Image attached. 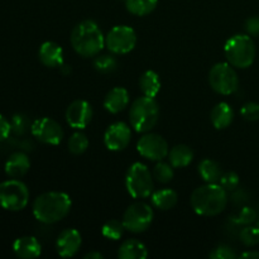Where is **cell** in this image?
<instances>
[{
    "instance_id": "cell-1",
    "label": "cell",
    "mask_w": 259,
    "mask_h": 259,
    "mask_svg": "<svg viewBox=\"0 0 259 259\" xmlns=\"http://www.w3.org/2000/svg\"><path fill=\"white\" fill-rule=\"evenodd\" d=\"M71 206L72 201L65 192H45L33 202V215L43 224H55L70 214Z\"/></svg>"
},
{
    "instance_id": "cell-2",
    "label": "cell",
    "mask_w": 259,
    "mask_h": 259,
    "mask_svg": "<svg viewBox=\"0 0 259 259\" xmlns=\"http://www.w3.org/2000/svg\"><path fill=\"white\" fill-rule=\"evenodd\" d=\"M191 206L201 217H217L228 205V191L220 184H206L191 194Z\"/></svg>"
},
{
    "instance_id": "cell-3",
    "label": "cell",
    "mask_w": 259,
    "mask_h": 259,
    "mask_svg": "<svg viewBox=\"0 0 259 259\" xmlns=\"http://www.w3.org/2000/svg\"><path fill=\"white\" fill-rule=\"evenodd\" d=\"M71 46L81 57H95L105 47V35L94 20H82L71 33Z\"/></svg>"
},
{
    "instance_id": "cell-4",
    "label": "cell",
    "mask_w": 259,
    "mask_h": 259,
    "mask_svg": "<svg viewBox=\"0 0 259 259\" xmlns=\"http://www.w3.org/2000/svg\"><path fill=\"white\" fill-rule=\"evenodd\" d=\"M131 125L138 133H148L158 123L159 106L154 98L141 96L132 103L129 110Z\"/></svg>"
},
{
    "instance_id": "cell-5",
    "label": "cell",
    "mask_w": 259,
    "mask_h": 259,
    "mask_svg": "<svg viewBox=\"0 0 259 259\" xmlns=\"http://www.w3.org/2000/svg\"><path fill=\"white\" fill-rule=\"evenodd\" d=\"M224 53L233 67L248 68L254 62L257 50L249 34H235L225 43Z\"/></svg>"
},
{
    "instance_id": "cell-6",
    "label": "cell",
    "mask_w": 259,
    "mask_h": 259,
    "mask_svg": "<svg viewBox=\"0 0 259 259\" xmlns=\"http://www.w3.org/2000/svg\"><path fill=\"white\" fill-rule=\"evenodd\" d=\"M125 187L133 199H147L153 194V175L146 164L136 162L126 172Z\"/></svg>"
},
{
    "instance_id": "cell-7",
    "label": "cell",
    "mask_w": 259,
    "mask_h": 259,
    "mask_svg": "<svg viewBox=\"0 0 259 259\" xmlns=\"http://www.w3.org/2000/svg\"><path fill=\"white\" fill-rule=\"evenodd\" d=\"M29 201V190L24 182L12 179L0 184V207L8 211H20Z\"/></svg>"
},
{
    "instance_id": "cell-8",
    "label": "cell",
    "mask_w": 259,
    "mask_h": 259,
    "mask_svg": "<svg viewBox=\"0 0 259 259\" xmlns=\"http://www.w3.org/2000/svg\"><path fill=\"white\" fill-rule=\"evenodd\" d=\"M209 83L215 93L220 95H232L239 88V78L230 63L219 62L210 70Z\"/></svg>"
},
{
    "instance_id": "cell-9",
    "label": "cell",
    "mask_w": 259,
    "mask_h": 259,
    "mask_svg": "<svg viewBox=\"0 0 259 259\" xmlns=\"http://www.w3.org/2000/svg\"><path fill=\"white\" fill-rule=\"evenodd\" d=\"M137 45V33L129 25H115L105 35V47L114 55H126Z\"/></svg>"
},
{
    "instance_id": "cell-10",
    "label": "cell",
    "mask_w": 259,
    "mask_h": 259,
    "mask_svg": "<svg viewBox=\"0 0 259 259\" xmlns=\"http://www.w3.org/2000/svg\"><path fill=\"white\" fill-rule=\"evenodd\" d=\"M153 209L146 202H134L123 215V224L125 230L131 233H143L151 227L153 222Z\"/></svg>"
},
{
    "instance_id": "cell-11",
    "label": "cell",
    "mask_w": 259,
    "mask_h": 259,
    "mask_svg": "<svg viewBox=\"0 0 259 259\" xmlns=\"http://www.w3.org/2000/svg\"><path fill=\"white\" fill-rule=\"evenodd\" d=\"M30 132L35 139L50 146H58L62 142L65 134L60 123L47 116L35 119L30 125Z\"/></svg>"
},
{
    "instance_id": "cell-12",
    "label": "cell",
    "mask_w": 259,
    "mask_h": 259,
    "mask_svg": "<svg viewBox=\"0 0 259 259\" xmlns=\"http://www.w3.org/2000/svg\"><path fill=\"white\" fill-rule=\"evenodd\" d=\"M137 151L143 158L159 162L168 156V143L162 136L156 133H147L137 143Z\"/></svg>"
},
{
    "instance_id": "cell-13",
    "label": "cell",
    "mask_w": 259,
    "mask_h": 259,
    "mask_svg": "<svg viewBox=\"0 0 259 259\" xmlns=\"http://www.w3.org/2000/svg\"><path fill=\"white\" fill-rule=\"evenodd\" d=\"M132 139V131L128 124L116 121L110 124L104 134V144L109 151L119 152L129 146Z\"/></svg>"
},
{
    "instance_id": "cell-14",
    "label": "cell",
    "mask_w": 259,
    "mask_h": 259,
    "mask_svg": "<svg viewBox=\"0 0 259 259\" xmlns=\"http://www.w3.org/2000/svg\"><path fill=\"white\" fill-rule=\"evenodd\" d=\"M93 106L86 100H75L66 110V121L73 129H85L93 119Z\"/></svg>"
},
{
    "instance_id": "cell-15",
    "label": "cell",
    "mask_w": 259,
    "mask_h": 259,
    "mask_svg": "<svg viewBox=\"0 0 259 259\" xmlns=\"http://www.w3.org/2000/svg\"><path fill=\"white\" fill-rule=\"evenodd\" d=\"M82 239L76 229H65L60 233L56 240V249L62 258H71L80 250Z\"/></svg>"
},
{
    "instance_id": "cell-16",
    "label": "cell",
    "mask_w": 259,
    "mask_h": 259,
    "mask_svg": "<svg viewBox=\"0 0 259 259\" xmlns=\"http://www.w3.org/2000/svg\"><path fill=\"white\" fill-rule=\"evenodd\" d=\"M39 60L46 67L58 68L63 65V50L58 43L45 42L39 47Z\"/></svg>"
},
{
    "instance_id": "cell-17",
    "label": "cell",
    "mask_w": 259,
    "mask_h": 259,
    "mask_svg": "<svg viewBox=\"0 0 259 259\" xmlns=\"http://www.w3.org/2000/svg\"><path fill=\"white\" fill-rule=\"evenodd\" d=\"M13 252L22 259H33L39 257L42 245L34 237H20L13 243Z\"/></svg>"
},
{
    "instance_id": "cell-18",
    "label": "cell",
    "mask_w": 259,
    "mask_h": 259,
    "mask_svg": "<svg viewBox=\"0 0 259 259\" xmlns=\"http://www.w3.org/2000/svg\"><path fill=\"white\" fill-rule=\"evenodd\" d=\"M30 168V161L24 152H15L10 154L4 166V171L10 179H20L25 176Z\"/></svg>"
},
{
    "instance_id": "cell-19",
    "label": "cell",
    "mask_w": 259,
    "mask_h": 259,
    "mask_svg": "<svg viewBox=\"0 0 259 259\" xmlns=\"http://www.w3.org/2000/svg\"><path fill=\"white\" fill-rule=\"evenodd\" d=\"M129 105V94L124 88H114L104 98V108L110 114H118Z\"/></svg>"
},
{
    "instance_id": "cell-20",
    "label": "cell",
    "mask_w": 259,
    "mask_h": 259,
    "mask_svg": "<svg viewBox=\"0 0 259 259\" xmlns=\"http://www.w3.org/2000/svg\"><path fill=\"white\" fill-rule=\"evenodd\" d=\"M212 125L217 129H225L233 123L234 119V111L232 106L228 103H219L212 108L211 114H210Z\"/></svg>"
},
{
    "instance_id": "cell-21",
    "label": "cell",
    "mask_w": 259,
    "mask_h": 259,
    "mask_svg": "<svg viewBox=\"0 0 259 259\" xmlns=\"http://www.w3.org/2000/svg\"><path fill=\"white\" fill-rule=\"evenodd\" d=\"M118 257L120 259H146L148 257V250L141 240L126 239L119 247Z\"/></svg>"
},
{
    "instance_id": "cell-22",
    "label": "cell",
    "mask_w": 259,
    "mask_h": 259,
    "mask_svg": "<svg viewBox=\"0 0 259 259\" xmlns=\"http://www.w3.org/2000/svg\"><path fill=\"white\" fill-rule=\"evenodd\" d=\"M168 159L174 168H184L192 162L194 152L186 144H177L168 152Z\"/></svg>"
},
{
    "instance_id": "cell-23",
    "label": "cell",
    "mask_w": 259,
    "mask_h": 259,
    "mask_svg": "<svg viewBox=\"0 0 259 259\" xmlns=\"http://www.w3.org/2000/svg\"><path fill=\"white\" fill-rule=\"evenodd\" d=\"M151 200L153 206L157 209L171 210L176 206L179 196H177V192L172 189H162L153 191V194L151 195Z\"/></svg>"
},
{
    "instance_id": "cell-24",
    "label": "cell",
    "mask_w": 259,
    "mask_h": 259,
    "mask_svg": "<svg viewBox=\"0 0 259 259\" xmlns=\"http://www.w3.org/2000/svg\"><path fill=\"white\" fill-rule=\"evenodd\" d=\"M139 88H141L143 95L149 98H156L161 90V80L156 71L148 70L141 76L139 80Z\"/></svg>"
},
{
    "instance_id": "cell-25",
    "label": "cell",
    "mask_w": 259,
    "mask_h": 259,
    "mask_svg": "<svg viewBox=\"0 0 259 259\" xmlns=\"http://www.w3.org/2000/svg\"><path fill=\"white\" fill-rule=\"evenodd\" d=\"M199 174L206 184H219L223 171L218 162L206 158L199 164Z\"/></svg>"
},
{
    "instance_id": "cell-26",
    "label": "cell",
    "mask_w": 259,
    "mask_h": 259,
    "mask_svg": "<svg viewBox=\"0 0 259 259\" xmlns=\"http://www.w3.org/2000/svg\"><path fill=\"white\" fill-rule=\"evenodd\" d=\"M158 5V0H126L125 7L131 14L136 17H144L151 14Z\"/></svg>"
},
{
    "instance_id": "cell-27",
    "label": "cell",
    "mask_w": 259,
    "mask_h": 259,
    "mask_svg": "<svg viewBox=\"0 0 259 259\" xmlns=\"http://www.w3.org/2000/svg\"><path fill=\"white\" fill-rule=\"evenodd\" d=\"M94 67L104 75L113 73L118 68V60L113 55H98L94 58Z\"/></svg>"
},
{
    "instance_id": "cell-28",
    "label": "cell",
    "mask_w": 259,
    "mask_h": 259,
    "mask_svg": "<svg viewBox=\"0 0 259 259\" xmlns=\"http://www.w3.org/2000/svg\"><path fill=\"white\" fill-rule=\"evenodd\" d=\"M124 230H125V228H124L123 222H119V220L116 219H111L103 225L101 234L109 240H119L123 237Z\"/></svg>"
},
{
    "instance_id": "cell-29",
    "label": "cell",
    "mask_w": 259,
    "mask_h": 259,
    "mask_svg": "<svg viewBox=\"0 0 259 259\" xmlns=\"http://www.w3.org/2000/svg\"><path fill=\"white\" fill-rule=\"evenodd\" d=\"M88 147L89 139L86 134L82 133V132H76L68 139V151L72 154H76V156L85 153Z\"/></svg>"
},
{
    "instance_id": "cell-30",
    "label": "cell",
    "mask_w": 259,
    "mask_h": 259,
    "mask_svg": "<svg viewBox=\"0 0 259 259\" xmlns=\"http://www.w3.org/2000/svg\"><path fill=\"white\" fill-rule=\"evenodd\" d=\"M152 175H153V179H156L161 184H168L174 179V167L171 163H164V162L159 161L154 166Z\"/></svg>"
},
{
    "instance_id": "cell-31",
    "label": "cell",
    "mask_w": 259,
    "mask_h": 259,
    "mask_svg": "<svg viewBox=\"0 0 259 259\" xmlns=\"http://www.w3.org/2000/svg\"><path fill=\"white\" fill-rule=\"evenodd\" d=\"M240 242L247 247H254L259 244V227H250L247 225L240 232Z\"/></svg>"
},
{
    "instance_id": "cell-32",
    "label": "cell",
    "mask_w": 259,
    "mask_h": 259,
    "mask_svg": "<svg viewBox=\"0 0 259 259\" xmlns=\"http://www.w3.org/2000/svg\"><path fill=\"white\" fill-rule=\"evenodd\" d=\"M32 125V124H30ZM28 118L23 114H15L13 115L12 120H10V126H12V132L17 136H22L27 132L28 128H30Z\"/></svg>"
},
{
    "instance_id": "cell-33",
    "label": "cell",
    "mask_w": 259,
    "mask_h": 259,
    "mask_svg": "<svg viewBox=\"0 0 259 259\" xmlns=\"http://www.w3.org/2000/svg\"><path fill=\"white\" fill-rule=\"evenodd\" d=\"M219 184L222 187H224L227 191H235L237 187L239 186V176L235 172L229 171L222 175L219 180Z\"/></svg>"
},
{
    "instance_id": "cell-34",
    "label": "cell",
    "mask_w": 259,
    "mask_h": 259,
    "mask_svg": "<svg viewBox=\"0 0 259 259\" xmlns=\"http://www.w3.org/2000/svg\"><path fill=\"white\" fill-rule=\"evenodd\" d=\"M240 114L248 121L259 120V103L250 101V103L244 104L243 108L240 109Z\"/></svg>"
},
{
    "instance_id": "cell-35",
    "label": "cell",
    "mask_w": 259,
    "mask_h": 259,
    "mask_svg": "<svg viewBox=\"0 0 259 259\" xmlns=\"http://www.w3.org/2000/svg\"><path fill=\"white\" fill-rule=\"evenodd\" d=\"M209 257L211 259H235L238 255L235 254V252L232 248L228 247V245L222 244L219 245V247L215 248V249L210 253Z\"/></svg>"
},
{
    "instance_id": "cell-36",
    "label": "cell",
    "mask_w": 259,
    "mask_h": 259,
    "mask_svg": "<svg viewBox=\"0 0 259 259\" xmlns=\"http://www.w3.org/2000/svg\"><path fill=\"white\" fill-rule=\"evenodd\" d=\"M237 219V222L239 223V224L250 225L252 223H254L255 220H257V212H255V210L252 209V207L244 206L239 211Z\"/></svg>"
},
{
    "instance_id": "cell-37",
    "label": "cell",
    "mask_w": 259,
    "mask_h": 259,
    "mask_svg": "<svg viewBox=\"0 0 259 259\" xmlns=\"http://www.w3.org/2000/svg\"><path fill=\"white\" fill-rule=\"evenodd\" d=\"M245 30L249 35L259 37V17H250L245 22Z\"/></svg>"
},
{
    "instance_id": "cell-38",
    "label": "cell",
    "mask_w": 259,
    "mask_h": 259,
    "mask_svg": "<svg viewBox=\"0 0 259 259\" xmlns=\"http://www.w3.org/2000/svg\"><path fill=\"white\" fill-rule=\"evenodd\" d=\"M10 133H12L10 121L7 120V119L0 114V142H4L5 139L9 138Z\"/></svg>"
},
{
    "instance_id": "cell-39",
    "label": "cell",
    "mask_w": 259,
    "mask_h": 259,
    "mask_svg": "<svg viewBox=\"0 0 259 259\" xmlns=\"http://www.w3.org/2000/svg\"><path fill=\"white\" fill-rule=\"evenodd\" d=\"M240 258L244 259H259V252L257 250H248V252H244L240 254Z\"/></svg>"
},
{
    "instance_id": "cell-40",
    "label": "cell",
    "mask_w": 259,
    "mask_h": 259,
    "mask_svg": "<svg viewBox=\"0 0 259 259\" xmlns=\"http://www.w3.org/2000/svg\"><path fill=\"white\" fill-rule=\"evenodd\" d=\"M104 255L101 253L93 250V252H89L88 254H85V259H103Z\"/></svg>"
},
{
    "instance_id": "cell-41",
    "label": "cell",
    "mask_w": 259,
    "mask_h": 259,
    "mask_svg": "<svg viewBox=\"0 0 259 259\" xmlns=\"http://www.w3.org/2000/svg\"><path fill=\"white\" fill-rule=\"evenodd\" d=\"M124 2H126V0H124Z\"/></svg>"
}]
</instances>
